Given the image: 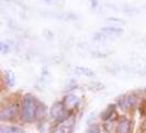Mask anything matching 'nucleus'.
Instances as JSON below:
<instances>
[{"mask_svg": "<svg viewBox=\"0 0 146 133\" xmlns=\"http://www.w3.org/2000/svg\"><path fill=\"white\" fill-rule=\"evenodd\" d=\"M37 102L35 97L32 95H27L23 98L21 106V111H20V116H21V120L27 122V123H31L35 120V116H36V108Z\"/></svg>", "mask_w": 146, "mask_h": 133, "instance_id": "nucleus-1", "label": "nucleus"}, {"mask_svg": "<svg viewBox=\"0 0 146 133\" xmlns=\"http://www.w3.org/2000/svg\"><path fill=\"white\" fill-rule=\"evenodd\" d=\"M51 117L55 121L57 122H63L68 119V113H67V109L65 108V106L63 104V101H56L55 104H53L51 107Z\"/></svg>", "mask_w": 146, "mask_h": 133, "instance_id": "nucleus-2", "label": "nucleus"}, {"mask_svg": "<svg viewBox=\"0 0 146 133\" xmlns=\"http://www.w3.org/2000/svg\"><path fill=\"white\" fill-rule=\"evenodd\" d=\"M18 114V108L15 104H8L5 108L1 109L0 112V119L2 121H11L17 117Z\"/></svg>", "mask_w": 146, "mask_h": 133, "instance_id": "nucleus-3", "label": "nucleus"}, {"mask_svg": "<svg viewBox=\"0 0 146 133\" xmlns=\"http://www.w3.org/2000/svg\"><path fill=\"white\" fill-rule=\"evenodd\" d=\"M74 124H75L74 120L67 119L65 121L60 122L58 126L52 131V133H72L73 132Z\"/></svg>", "mask_w": 146, "mask_h": 133, "instance_id": "nucleus-4", "label": "nucleus"}, {"mask_svg": "<svg viewBox=\"0 0 146 133\" xmlns=\"http://www.w3.org/2000/svg\"><path fill=\"white\" fill-rule=\"evenodd\" d=\"M63 104L65 106V108L67 109V111H70L75 109L78 104H79V99L77 98V96H75L73 94H68L67 96H65L64 100H63Z\"/></svg>", "mask_w": 146, "mask_h": 133, "instance_id": "nucleus-5", "label": "nucleus"}, {"mask_svg": "<svg viewBox=\"0 0 146 133\" xmlns=\"http://www.w3.org/2000/svg\"><path fill=\"white\" fill-rule=\"evenodd\" d=\"M131 131V122L126 118L120 120L117 126V133H130Z\"/></svg>", "mask_w": 146, "mask_h": 133, "instance_id": "nucleus-6", "label": "nucleus"}, {"mask_svg": "<svg viewBox=\"0 0 146 133\" xmlns=\"http://www.w3.org/2000/svg\"><path fill=\"white\" fill-rule=\"evenodd\" d=\"M134 104V98L132 96H122L119 99V106L123 110H129Z\"/></svg>", "mask_w": 146, "mask_h": 133, "instance_id": "nucleus-7", "label": "nucleus"}, {"mask_svg": "<svg viewBox=\"0 0 146 133\" xmlns=\"http://www.w3.org/2000/svg\"><path fill=\"white\" fill-rule=\"evenodd\" d=\"M0 133H24V131L18 126H1Z\"/></svg>", "mask_w": 146, "mask_h": 133, "instance_id": "nucleus-8", "label": "nucleus"}, {"mask_svg": "<svg viewBox=\"0 0 146 133\" xmlns=\"http://www.w3.org/2000/svg\"><path fill=\"white\" fill-rule=\"evenodd\" d=\"M47 113V109L46 106L44 104H42L41 101L37 102V108H36V116H35V120H43L46 117Z\"/></svg>", "mask_w": 146, "mask_h": 133, "instance_id": "nucleus-9", "label": "nucleus"}, {"mask_svg": "<svg viewBox=\"0 0 146 133\" xmlns=\"http://www.w3.org/2000/svg\"><path fill=\"white\" fill-rule=\"evenodd\" d=\"M101 33L106 35H120L123 33V29L121 28H113V27H107L101 29Z\"/></svg>", "mask_w": 146, "mask_h": 133, "instance_id": "nucleus-10", "label": "nucleus"}, {"mask_svg": "<svg viewBox=\"0 0 146 133\" xmlns=\"http://www.w3.org/2000/svg\"><path fill=\"white\" fill-rule=\"evenodd\" d=\"M114 109H115V106H114V104H109V106L103 110L102 113L100 114V118L102 119L103 121L109 120V119L113 116V113H114Z\"/></svg>", "mask_w": 146, "mask_h": 133, "instance_id": "nucleus-11", "label": "nucleus"}, {"mask_svg": "<svg viewBox=\"0 0 146 133\" xmlns=\"http://www.w3.org/2000/svg\"><path fill=\"white\" fill-rule=\"evenodd\" d=\"M76 72L81 75H84V76H87V77H94L95 76L94 70H91L90 68H87V67H77Z\"/></svg>", "mask_w": 146, "mask_h": 133, "instance_id": "nucleus-12", "label": "nucleus"}, {"mask_svg": "<svg viewBox=\"0 0 146 133\" xmlns=\"http://www.w3.org/2000/svg\"><path fill=\"white\" fill-rule=\"evenodd\" d=\"M5 80H6V82L8 84V86H10V87L15 86V75L12 74V72H9V70H7V72L5 73Z\"/></svg>", "mask_w": 146, "mask_h": 133, "instance_id": "nucleus-13", "label": "nucleus"}, {"mask_svg": "<svg viewBox=\"0 0 146 133\" xmlns=\"http://www.w3.org/2000/svg\"><path fill=\"white\" fill-rule=\"evenodd\" d=\"M86 133H100V128H99L98 124H91L88 128Z\"/></svg>", "mask_w": 146, "mask_h": 133, "instance_id": "nucleus-14", "label": "nucleus"}]
</instances>
